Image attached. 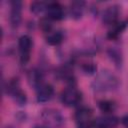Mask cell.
I'll return each mask as SVG.
<instances>
[{"label": "cell", "mask_w": 128, "mask_h": 128, "mask_svg": "<svg viewBox=\"0 0 128 128\" xmlns=\"http://www.w3.org/2000/svg\"><path fill=\"white\" fill-rule=\"evenodd\" d=\"M119 84V79L115 74L108 70H102L96 75L91 84V87L95 92L103 93L116 90Z\"/></svg>", "instance_id": "obj_1"}, {"label": "cell", "mask_w": 128, "mask_h": 128, "mask_svg": "<svg viewBox=\"0 0 128 128\" xmlns=\"http://www.w3.org/2000/svg\"><path fill=\"white\" fill-rule=\"evenodd\" d=\"M60 100L66 107H75L82 101V93L75 86H69L62 91Z\"/></svg>", "instance_id": "obj_2"}, {"label": "cell", "mask_w": 128, "mask_h": 128, "mask_svg": "<svg viewBox=\"0 0 128 128\" xmlns=\"http://www.w3.org/2000/svg\"><path fill=\"white\" fill-rule=\"evenodd\" d=\"M41 119L47 127H59L64 123V117L61 112L52 108L43 110Z\"/></svg>", "instance_id": "obj_3"}, {"label": "cell", "mask_w": 128, "mask_h": 128, "mask_svg": "<svg viewBox=\"0 0 128 128\" xmlns=\"http://www.w3.org/2000/svg\"><path fill=\"white\" fill-rule=\"evenodd\" d=\"M92 115L93 111L88 106L79 107L74 114V119L79 128H88V126L92 123Z\"/></svg>", "instance_id": "obj_4"}, {"label": "cell", "mask_w": 128, "mask_h": 128, "mask_svg": "<svg viewBox=\"0 0 128 128\" xmlns=\"http://www.w3.org/2000/svg\"><path fill=\"white\" fill-rule=\"evenodd\" d=\"M32 46H33V41L29 35H22L18 39V48H19L21 64H26L29 61Z\"/></svg>", "instance_id": "obj_5"}, {"label": "cell", "mask_w": 128, "mask_h": 128, "mask_svg": "<svg viewBox=\"0 0 128 128\" xmlns=\"http://www.w3.org/2000/svg\"><path fill=\"white\" fill-rule=\"evenodd\" d=\"M10 24L12 28H18L22 20V2L20 0H13L10 2Z\"/></svg>", "instance_id": "obj_6"}, {"label": "cell", "mask_w": 128, "mask_h": 128, "mask_svg": "<svg viewBox=\"0 0 128 128\" xmlns=\"http://www.w3.org/2000/svg\"><path fill=\"white\" fill-rule=\"evenodd\" d=\"M46 16L52 21H60L65 17L64 7L59 2H50L47 5Z\"/></svg>", "instance_id": "obj_7"}, {"label": "cell", "mask_w": 128, "mask_h": 128, "mask_svg": "<svg viewBox=\"0 0 128 128\" xmlns=\"http://www.w3.org/2000/svg\"><path fill=\"white\" fill-rule=\"evenodd\" d=\"M120 15V7L118 5H110L102 13V22L106 25L113 26L118 22Z\"/></svg>", "instance_id": "obj_8"}, {"label": "cell", "mask_w": 128, "mask_h": 128, "mask_svg": "<svg viewBox=\"0 0 128 128\" xmlns=\"http://www.w3.org/2000/svg\"><path fill=\"white\" fill-rule=\"evenodd\" d=\"M54 95V88L52 85L44 83L36 89V100L38 103H45L51 100Z\"/></svg>", "instance_id": "obj_9"}, {"label": "cell", "mask_w": 128, "mask_h": 128, "mask_svg": "<svg viewBox=\"0 0 128 128\" xmlns=\"http://www.w3.org/2000/svg\"><path fill=\"white\" fill-rule=\"evenodd\" d=\"M27 78L29 81V84L34 87L35 89H38L41 85L44 84V76L41 70H39L38 68H32L28 71L27 74Z\"/></svg>", "instance_id": "obj_10"}, {"label": "cell", "mask_w": 128, "mask_h": 128, "mask_svg": "<svg viewBox=\"0 0 128 128\" xmlns=\"http://www.w3.org/2000/svg\"><path fill=\"white\" fill-rule=\"evenodd\" d=\"M94 122L101 128H115L119 123V119L115 115L107 114L95 119Z\"/></svg>", "instance_id": "obj_11"}, {"label": "cell", "mask_w": 128, "mask_h": 128, "mask_svg": "<svg viewBox=\"0 0 128 128\" xmlns=\"http://www.w3.org/2000/svg\"><path fill=\"white\" fill-rule=\"evenodd\" d=\"M85 5H86V3L84 1H80V0L72 1L69 5V15H70V17L74 20L80 19L83 16Z\"/></svg>", "instance_id": "obj_12"}, {"label": "cell", "mask_w": 128, "mask_h": 128, "mask_svg": "<svg viewBox=\"0 0 128 128\" xmlns=\"http://www.w3.org/2000/svg\"><path fill=\"white\" fill-rule=\"evenodd\" d=\"M128 26V19H125V20H122L120 22H117L116 24H114L112 26V28L108 31V34H107V37L109 39H116L117 37L120 36V34L127 28Z\"/></svg>", "instance_id": "obj_13"}, {"label": "cell", "mask_w": 128, "mask_h": 128, "mask_svg": "<svg viewBox=\"0 0 128 128\" xmlns=\"http://www.w3.org/2000/svg\"><path fill=\"white\" fill-rule=\"evenodd\" d=\"M63 38H64V36L61 31H51L46 35L45 40H46L47 44H49L51 46H57L60 43H62Z\"/></svg>", "instance_id": "obj_14"}, {"label": "cell", "mask_w": 128, "mask_h": 128, "mask_svg": "<svg viewBox=\"0 0 128 128\" xmlns=\"http://www.w3.org/2000/svg\"><path fill=\"white\" fill-rule=\"evenodd\" d=\"M98 108L100 109L101 112L104 113V115L112 114L116 109V103L112 100L103 99L98 102Z\"/></svg>", "instance_id": "obj_15"}, {"label": "cell", "mask_w": 128, "mask_h": 128, "mask_svg": "<svg viewBox=\"0 0 128 128\" xmlns=\"http://www.w3.org/2000/svg\"><path fill=\"white\" fill-rule=\"evenodd\" d=\"M107 54H108V57L110 58V60L113 61V63L117 67H121V65H122V54H121L120 50H118L116 47H110L107 50Z\"/></svg>", "instance_id": "obj_16"}, {"label": "cell", "mask_w": 128, "mask_h": 128, "mask_svg": "<svg viewBox=\"0 0 128 128\" xmlns=\"http://www.w3.org/2000/svg\"><path fill=\"white\" fill-rule=\"evenodd\" d=\"M80 69H81V71H82L85 75H89V76H90V75H94V74L96 73V71H97V66H96V64H95L93 61L88 60V61H84V62L81 63Z\"/></svg>", "instance_id": "obj_17"}, {"label": "cell", "mask_w": 128, "mask_h": 128, "mask_svg": "<svg viewBox=\"0 0 128 128\" xmlns=\"http://www.w3.org/2000/svg\"><path fill=\"white\" fill-rule=\"evenodd\" d=\"M47 5H48V3L44 2V1H33L30 4V11L33 14H40L44 11L46 12Z\"/></svg>", "instance_id": "obj_18"}, {"label": "cell", "mask_w": 128, "mask_h": 128, "mask_svg": "<svg viewBox=\"0 0 128 128\" xmlns=\"http://www.w3.org/2000/svg\"><path fill=\"white\" fill-rule=\"evenodd\" d=\"M39 27L43 32L48 34L49 32L52 31V20H50L47 17L41 18L39 21Z\"/></svg>", "instance_id": "obj_19"}, {"label": "cell", "mask_w": 128, "mask_h": 128, "mask_svg": "<svg viewBox=\"0 0 128 128\" xmlns=\"http://www.w3.org/2000/svg\"><path fill=\"white\" fill-rule=\"evenodd\" d=\"M121 123H122V125H123L125 128H128V114L124 115V116L121 118Z\"/></svg>", "instance_id": "obj_20"}, {"label": "cell", "mask_w": 128, "mask_h": 128, "mask_svg": "<svg viewBox=\"0 0 128 128\" xmlns=\"http://www.w3.org/2000/svg\"><path fill=\"white\" fill-rule=\"evenodd\" d=\"M88 128H101V127H99V126L94 122V120H93V121H92V123L88 126Z\"/></svg>", "instance_id": "obj_21"}, {"label": "cell", "mask_w": 128, "mask_h": 128, "mask_svg": "<svg viewBox=\"0 0 128 128\" xmlns=\"http://www.w3.org/2000/svg\"><path fill=\"white\" fill-rule=\"evenodd\" d=\"M34 128H48V127H44V126H36Z\"/></svg>", "instance_id": "obj_22"}]
</instances>
